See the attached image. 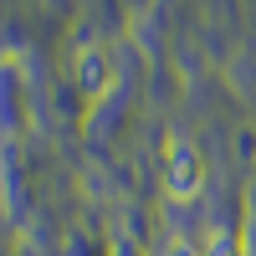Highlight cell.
<instances>
[{
  "instance_id": "6da1fadb",
  "label": "cell",
  "mask_w": 256,
  "mask_h": 256,
  "mask_svg": "<svg viewBox=\"0 0 256 256\" xmlns=\"http://www.w3.org/2000/svg\"><path fill=\"white\" fill-rule=\"evenodd\" d=\"M164 190L169 200H195L205 190V159L190 138H164Z\"/></svg>"
},
{
  "instance_id": "7a4b0ae2",
  "label": "cell",
  "mask_w": 256,
  "mask_h": 256,
  "mask_svg": "<svg viewBox=\"0 0 256 256\" xmlns=\"http://www.w3.org/2000/svg\"><path fill=\"white\" fill-rule=\"evenodd\" d=\"M77 88H82V92H88L92 102H98L102 92H108V88H113V62H108V56H102L98 46H82V52H77Z\"/></svg>"
},
{
  "instance_id": "3957f363",
  "label": "cell",
  "mask_w": 256,
  "mask_h": 256,
  "mask_svg": "<svg viewBox=\"0 0 256 256\" xmlns=\"http://www.w3.org/2000/svg\"><path fill=\"white\" fill-rule=\"evenodd\" d=\"M164 256H195V246H190L184 236H169L164 241Z\"/></svg>"
}]
</instances>
